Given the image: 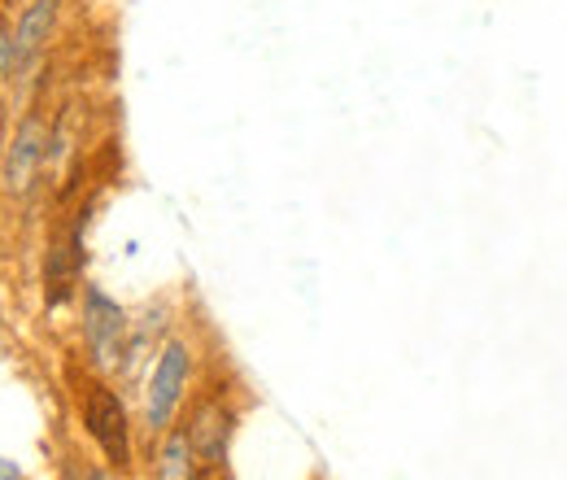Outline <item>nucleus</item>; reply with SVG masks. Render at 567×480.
<instances>
[{
  "instance_id": "1",
  "label": "nucleus",
  "mask_w": 567,
  "mask_h": 480,
  "mask_svg": "<svg viewBox=\"0 0 567 480\" xmlns=\"http://www.w3.org/2000/svg\"><path fill=\"white\" fill-rule=\"evenodd\" d=\"M188 371H193V358H188V345L184 341H166L157 354V367H153V380H148V394H144V423L148 432H166L175 407L184 398V385H188Z\"/></svg>"
},
{
  "instance_id": "2",
  "label": "nucleus",
  "mask_w": 567,
  "mask_h": 480,
  "mask_svg": "<svg viewBox=\"0 0 567 480\" xmlns=\"http://www.w3.org/2000/svg\"><path fill=\"white\" fill-rule=\"evenodd\" d=\"M83 423L92 432V441L101 446V455L123 472L132 468V423H127V407L114 389L105 385H92L87 389V402H83Z\"/></svg>"
},
{
  "instance_id": "3",
  "label": "nucleus",
  "mask_w": 567,
  "mask_h": 480,
  "mask_svg": "<svg viewBox=\"0 0 567 480\" xmlns=\"http://www.w3.org/2000/svg\"><path fill=\"white\" fill-rule=\"evenodd\" d=\"M83 337H87V349H92V362L101 371L118 367L123 349H127V315L118 302H110L101 288H83Z\"/></svg>"
},
{
  "instance_id": "4",
  "label": "nucleus",
  "mask_w": 567,
  "mask_h": 480,
  "mask_svg": "<svg viewBox=\"0 0 567 480\" xmlns=\"http://www.w3.org/2000/svg\"><path fill=\"white\" fill-rule=\"evenodd\" d=\"M40 162H49V132H44V123L31 114L13 140H9V149H4V193H13V197H22L31 184H35V171H40Z\"/></svg>"
},
{
  "instance_id": "5",
  "label": "nucleus",
  "mask_w": 567,
  "mask_h": 480,
  "mask_svg": "<svg viewBox=\"0 0 567 480\" xmlns=\"http://www.w3.org/2000/svg\"><path fill=\"white\" fill-rule=\"evenodd\" d=\"M231 423H236V415L227 411L218 398H206L193 419L184 423L188 428V441H193V455L202 459V463H223L227 459V441H231Z\"/></svg>"
},
{
  "instance_id": "6",
  "label": "nucleus",
  "mask_w": 567,
  "mask_h": 480,
  "mask_svg": "<svg viewBox=\"0 0 567 480\" xmlns=\"http://www.w3.org/2000/svg\"><path fill=\"white\" fill-rule=\"evenodd\" d=\"M58 27V0H31L27 13L18 18V31H13V53H18V70L31 67V58L49 44Z\"/></svg>"
},
{
  "instance_id": "7",
  "label": "nucleus",
  "mask_w": 567,
  "mask_h": 480,
  "mask_svg": "<svg viewBox=\"0 0 567 480\" xmlns=\"http://www.w3.org/2000/svg\"><path fill=\"white\" fill-rule=\"evenodd\" d=\"M197 472V455H193V441H188V428H175L162 450H157V463H153V480H193Z\"/></svg>"
},
{
  "instance_id": "8",
  "label": "nucleus",
  "mask_w": 567,
  "mask_h": 480,
  "mask_svg": "<svg viewBox=\"0 0 567 480\" xmlns=\"http://www.w3.org/2000/svg\"><path fill=\"white\" fill-rule=\"evenodd\" d=\"M13 70H18V53H13V35H9L4 27H0V79H4V74H13Z\"/></svg>"
},
{
  "instance_id": "9",
  "label": "nucleus",
  "mask_w": 567,
  "mask_h": 480,
  "mask_svg": "<svg viewBox=\"0 0 567 480\" xmlns=\"http://www.w3.org/2000/svg\"><path fill=\"white\" fill-rule=\"evenodd\" d=\"M193 480H227V472H223V463H202L193 472Z\"/></svg>"
},
{
  "instance_id": "10",
  "label": "nucleus",
  "mask_w": 567,
  "mask_h": 480,
  "mask_svg": "<svg viewBox=\"0 0 567 480\" xmlns=\"http://www.w3.org/2000/svg\"><path fill=\"white\" fill-rule=\"evenodd\" d=\"M0 480H18V468H9V463H0Z\"/></svg>"
},
{
  "instance_id": "11",
  "label": "nucleus",
  "mask_w": 567,
  "mask_h": 480,
  "mask_svg": "<svg viewBox=\"0 0 567 480\" xmlns=\"http://www.w3.org/2000/svg\"><path fill=\"white\" fill-rule=\"evenodd\" d=\"M66 480H110V477H101V472H83V477H66Z\"/></svg>"
}]
</instances>
